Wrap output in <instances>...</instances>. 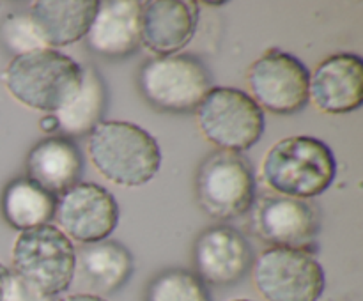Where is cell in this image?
<instances>
[{"instance_id":"obj_7","label":"cell","mask_w":363,"mask_h":301,"mask_svg":"<svg viewBox=\"0 0 363 301\" xmlns=\"http://www.w3.org/2000/svg\"><path fill=\"white\" fill-rule=\"evenodd\" d=\"M254 283L266 301H319L326 278L311 251L273 246L255 261Z\"/></svg>"},{"instance_id":"obj_23","label":"cell","mask_w":363,"mask_h":301,"mask_svg":"<svg viewBox=\"0 0 363 301\" xmlns=\"http://www.w3.org/2000/svg\"><path fill=\"white\" fill-rule=\"evenodd\" d=\"M4 301H52V296H46L38 287H34L27 280L21 278L20 275L11 271Z\"/></svg>"},{"instance_id":"obj_21","label":"cell","mask_w":363,"mask_h":301,"mask_svg":"<svg viewBox=\"0 0 363 301\" xmlns=\"http://www.w3.org/2000/svg\"><path fill=\"white\" fill-rule=\"evenodd\" d=\"M145 301H211V297L197 275L184 269H169L149 283Z\"/></svg>"},{"instance_id":"obj_24","label":"cell","mask_w":363,"mask_h":301,"mask_svg":"<svg viewBox=\"0 0 363 301\" xmlns=\"http://www.w3.org/2000/svg\"><path fill=\"white\" fill-rule=\"evenodd\" d=\"M39 127H41L43 133L52 135L53 131L59 130V119H57L53 113H48V115H45L41 120H39Z\"/></svg>"},{"instance_id":"obj_12","label":"cell","mask_w":363,"mask_h":301,"mask_svg":"<svg viewBox=\"0 0 363 301\" xmlns=\"http://www.w3.org/2000/svg\"><path fill=\"white\" fill-rule=\"evenodd\" d=\"M194 264L202 282L233 285L250 269V244L247 237L233 227H211L195 241Z\"/></svg>"},{"instance_id":"obj_1","label":"cell","mask_w":363,"mask_h":301,"mask_svg":"<svg viewBox=\"0 0 363 301\" xmlns=\"http://www.w3.org/2000/svg\"><path fill=\"white\" fill-rule=\"evenodd\" d=\"M87 151L94 169L117 186H144L162 166L156 138L126 120L99 123L89 133Z\"/></svg>"},{"instance_id":"obj_14","label":"cell","mask_w":363,"mask_h":301,"mask_svg":"<svg viewBox=\"0 0 363 301\" xmlns=\"http://www.w3.org/2000/svg\"><path fill=\"white\" fill-rule=\"evenodd\" d=\"M199 4L184 0L142 2L140 42L160 57L181 52L194 39L199 23Z\"/></svg>"},{"instance_id":"obj_9","label":"cell","mask_w":363,"mask_h":301,"mask_svg":"<svg viewBox=\"0 0 363 301\" xmlns=\"http://www.w3.org/2000/svg\"><path fill=\"white\" fill-rule=\"evenodd\" d=\"M311 73L301 60L282 50H269L248 71L250 98L272 113L289 115L308 103Z\"/></svg>"},{"instance_id":"obj_4","label":"cell","mask_w":363,"mask_h":301,"mask_svg":"<svg viewBox=\"0 0 363 301\" xmlns=\"http://www.w3.org/2000/svg\"><path fill=\"white\" fill-rule=\"evenodd\" d=\"M11 262L16 275L53 297L73 282L77 250L59 227L48 223L20 232L13 244Z\"/></svg>"},{"instance_id":"obj_11","label":"cell","mask_w":363,"mask_h":301,"mask_svg":"<svg viewBox=\"0 0 363 301\" xmlns=\"http://www.w3.org/2000/svg\"><path fill=\"white\" fill-rule=\"evenodd\" d=\"M255 232L277 248L308 251L319 230V220L311 204L289 197H264L254 209Z\"/></svg>"},{"instance_id":"obj_27","label":"cell","mask_w":363,"mask_h":301,"mask_svg":"<svg viewBox=\"0 0 363 301\" xmlns=\"http://www.w3.org/2000/svg\"><path fill=\"white\" fill-rule=\"evenodd\" d=\"M230 301H250V300H245V297H240V300H230Z\"/></svg>"},{"instance_id":"obj_22","label":"cell","mask_w":363,"mask_h":301,"mask_svg":"<svg viewBox=\"0 0 363 301\" xmlns=\"http://www.w3.org/2000/svg\"><path fill=\"white\" fill-rule=\"evenodd\" d=\"M0 39L4 46L14 53V57L46 48L28 14L14 13L6 16L0 27Z\"/></svg>"},{"instance_id":"obj_19","label":"cell","mask_w":363,"mask_h":301,"mask_svg":"<svg viewBox=\"0 0 363 301\" xmlns=\"http://www.w3.org/2000/svg\"><path fill=\"white\" fill-rule=\"evenodd\" d=\"M57 198L28 177L11 181L2 195V215L13 229L23 230L48 225L55 216Z\"/></svg>"},{"instance_id":"obj_18","label":"cell","mask_w":363,"mask_h":301,"mask_svg":"<svg viewBox=\"0 0 363 301\" xmlns=\"http://www.w3.org/2000/svg\"><path fill=\"white\" fill-rule=\"evenodd\" d=\"M133 273V257L117 241L84 244L77 251L74 275L92 293L110 294L128 282Z\"/></svg>"},{"instance_id":"obj_8","label":"cell","mask_w":363,"mask_h":301,"mask_svg":"<svg viewBox=\"0 0 363 301\" xmlns=\"http://www.w3.org/2000/svg\"><path fill=\"white\" fill-rule=\"evenodd\" d=\"M195 190L199 204L209 216L233 220L254 204L255 177L243 156L218 151L201 163Z\"/></svg>"},{"instance_id":"obj_5","label":"cell","mask_w":363,"mask_h":301,"mask_svg":"<svg viewBox=\"0 0 363 301\" xmlns=\"http://www.w3.org/2000/svg\"><path fill=\"white\" fill-rule=\"evenodd\" d=\"M197 124L206 140L215 147L240 154L262 137L264 113L245 91L211 87L197 106Z\"/></svg>"},{"instance_id":"obj_25","label":"cell","mask_w":363,"mask_h":301,"mask_svg":"<svg viewBox=\"0 0 363 301\" xmlns=\"http://www.w3.org/2000/svg\"><path fill=\"white\" fill-rule=\"evenodd\" d=\"M59 301H106L105 297L98 296V294H91V293H82V294H71V296L62 297Z\"/></svg>"},{"instance_id":"obj_16","label":"cell","mask_w":363,"mask_h":301,"mask_svg":"<svg viewBox=\"0 0 363 301\" xmlns=\"http://www.w3.org/2000/svg\"><path fill=\"white\" fill-rule=\"evenodd\" d=\"M99 0H38L28 16L46 48L67 46L87 35Z\"/></svg>"},{"instance_id":"obj_6","label":"cell","mask_w":363,"mask_h":301,"mask_svg":"<svg viewBox=\"0 0 363 301\" xmlns=\"http://www.w3.org/2000/svg\"><path fill=\"white\" fill-rule=\"evenodd\" d=\"M211 74L191 55L151 59L142 66L138 85L152 106L165 112H191L211 91Z\"/></svg>"},{"instance_id":"obj_17","label":"cell","mask_w":363,"mask_h":301,"mask_svg":"<svg viewBox=\"0 0 363 301\" xmlns=\"http://www.w3.org/2000/svg\"><path fill=\"white\" fill-rule=\"evenodd\" d=\"M84 159L77 145L66 137H48L35 144L27 156V174L45 191L64 195L80 183Z\"/></svg>"},{"instance_id":"obj_13","label":"cell","mask_w":363,"mask_h":301,"mask_svg":"<svg viewBox=\"0 0 363 301\" xmlns=\"http://www.w3.org/2000/svg\"><path fill=\"white\" fill-rule=\"evenodd\" d=\"M308 101L325 113H347L363 103V60L357 53L328 57L312 73Z\"/></svg>"},{"instance_id":"obj_26","label":"cell","mask_w":363,"mask_h":301,"mask_svg":"<svg viewBox=\"0 0 363 301\" xmlns=\"http://www.w3.org/2000/svg\"><path fill=\"white\" fill-rule=\"evenodd\" d=\"M9 276H11L9 268H6V266L0 262V301H4V297H6V289H7V282H9Z\"/></svg>"},{"instance_id":"obj_2","label":"cell","mask_w":363,"mask_h":301,"mask_svg":"<svg viewBox=\"0 0 363 301\" xmlns=\"http://www.w3.org/2000/svg\"><path fill=\"white\" fill-rule=\"evenodd\" d=\"M84 66L66 53L45 48L14 57L4 73V85L21 105L57 113L82 85Z\"/></svg>"},{"instance_id":"obj_15","label":"cell","mask_w":363,"mask_h":301,"mask_svg":"<svg viewBox=\"0 0 363 301\" xmlns=\"http://www.w3.org/2000/svg\"><path fill=\"white\" fill-rule=\"evenodd\" d=\"M140 13L138 0H105L87 32L89 48L103 57L130 55L140 42Z\"/></svg>"},{"instance_id":"obj_20","label":"cell","mask_w":363,"mask_h":301,"mask_svg":"<svg viewBox=\"0 0 363 301\" xmlns=\"http://www.w3.org/2000/svg\"><path fill=\"white\" fill-rule=\"evenodd\" d=\"M106 106V89L94 67H84L82 85L66 106L53 115L59 119V130L67 137L89 135L99 123Z\"/></svg>"},{"instance_id":"obj_10","label":"cell","mask_w":363,"mask_h":301,"mask_svg":"<svg viewBox=\"0 0 363 301\" xmlns=\"http://www.w3.org/2000/svg\"><path fill=\"white\" fill-rule=\"evenodd\" d=\"M55 218L71 239L82 244L105 241L119 222V205L106 188L94 183H78L60 195Z\"/></svg>"},{"instance_id":"obj_3","label":"cell","mask_w":363,"mask_h":301,"mask_svg":"<svg viewBox=\"0 0 363 301\" xmlns=\"http://www.w3.org/2000/svg\"><path fill=\"white\" fill-rule=\"evenodd\" d=\"M335 174L337 161L332 149L307 135L279 140L262 161L264 183L282 197L298 200L325 193Z\"/></svg>"}]
</instances>
